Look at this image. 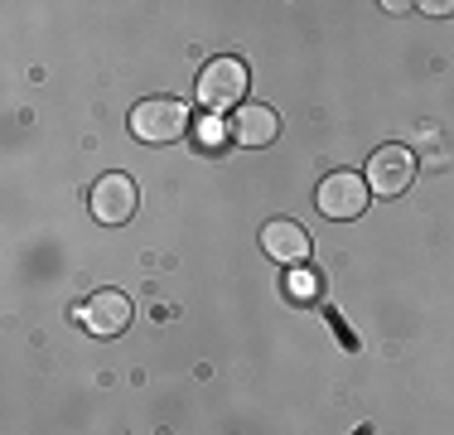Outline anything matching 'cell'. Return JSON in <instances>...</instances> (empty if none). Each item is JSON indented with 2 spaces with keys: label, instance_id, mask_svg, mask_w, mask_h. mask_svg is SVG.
Here are the masks:
<instances>
[{
  "label": "cell",
  "instance_id": "277c9868",
  "mask_svg": "<svg viewBox=\"0 0 454 435\" xmlns=\"http://www.w3.org/2000/svg\"><path fill=\"white\" fill-rule=\"evenodd\" d=\"M136 203H140V189H136L131 174H121V170H106L102 179L92 184V218H97L102 227L131 223V218H136Z\"/></svg>",
  "mask_w": 454,
  "mask_h": 435
},
{
  "label": "cell",
  "instance_id": "ba28073f",
  "mask_svg": "<svg viewBox=\"0 0 454 435\" xmlns=\"http://www.w3.org/2000/svg\"><path fill=\"white\" fill-rule=\"evenodd\" d=\"M227 136H232L237 146H247V150H262V146H271V140L280 136V122H276L271 107L247 102V107H237V116H232V126H227Z\"/></svg>",
  "mask_w": 454,
  "mask_h": 435
},
{
  "label": "cell",
  "instance_id": "6da1fadb",
  "mask_svg": "<svg viewBox=\"0 0 454 435\" xmlns=\"http://www.w3.org/2000/svg\"><path fill=\"white\" fill-rule=\"evenodd\" d=\"M193 122L179 97H145V102L131 107V136L145 140V146H169V140H184Z\"/></svg>",
  "mask_w": 454,
  "mask_h": 435
},
{
  "label": "cell",
  "instance_id": "52a82bcc",
  "mask_svg": "<svg viewBox=\"0 0 454 435\" xmlns=\"http://www.w3.org/2000/svg\"><path fill=\"white\" fill-rule=\"evenodd\" d=\"M262 247H266V257L286 261V266H305L309 261V233L295 223V218H266L262 223Z\"/></svg>",
  "mask_w": 454,
  "mask_h": 435
},
{
  "label": "cell",
  "instance_id": "8992f818",
  "mask_svg": "<svg viewBox=\"0 0 454 435\" xmlns=\"http://www.w3.org/2000/svg\"><path fill=\"white\" fill-rule=\"evenodd\" d=\"M78 320L88 324V334H97V339H116V334H126V324L136 320V304L126 290L106 286V290H97V296L82 300Z\"/></svg>",
  "mask_w": 454,
  "mask_h": 435
},
{
  "label": "cell",
  "instance_id": "3957f363",
  "mask_svg": "<svg viewBox=\"0 0 454 435\" xmlns=\"http://www.w3.org/2000/svg\"><path fill=\"white\" fill-rule=\"evenodd\" d=\"M367 199H372V189H367L363 174H348V170H333L319 179V213L333 218V223H348V218H363L367 213Z\"/></svg>",
  "mask_w": 454,
  "mask_h": 435
},
{
  "label": "cell",
  "instance_id": "5b68a950",
  "mask_svg": "<svg viewBox=\"0 0 454 435\" xmlns=\"http://www.w3.org/2000/svg\"><path fill=\"white\" fill-rule=\"evenodd\" d=\"M416 179V155L406 146H377L372 160H367V189L377 199H396V194L411 189Z\"/></svg>",
  "mask_w": 454,
  "mask_h": 435
},
{
  "label": "cell",
  "instance_id": "9c48e42d",
  "mask_svg": "<svg viewBox=\"0 0 454 435\" xmlns=\"http://www.w3.org/2000/svg\"><path fill=\"white\" fill-rule=\"evenodd\" d=\"M286 296L295 300V304H315L324 296V276L315 266H290L286 271Z\"/></svg>",
  "mask_w": 454,
  "mask_h": 435
},
{
  "label": "cell",
  "instance_id": "7a4b0ae2",
  "mask_svg": "<svg viewBox=\"0 0 454 435\" xmlns=\"http://www.w3.org/2000/svg\"><path fill=\"white\" fill-rule=\"evenodd\" d=\"M199 102L208 107V112H227V107H242L247 87H252V73H247V63L237 59V53H223V59H208L199 73Z\"/></svg>",
  "mask_w": 454,
  "mask_h": 435
}]
</instances>
